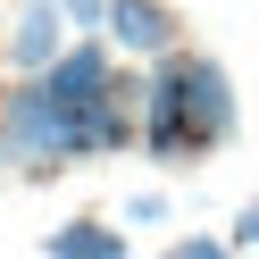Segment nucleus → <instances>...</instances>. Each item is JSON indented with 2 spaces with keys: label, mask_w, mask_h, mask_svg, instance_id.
<instances>
[{
  "label": "nucleus",
  "mask_w": 259,
  "mask_h": 259,
  "mask_svg": "<svg viewBox=\"0 0 259 259\" xmlns=\"http://www.w3.org/2000/svg\"><path fill=\"white\" fill-rule=\"evenodd\" d=\"M167 209H176V201H167V192L151 184V192H134V201H125V226H159Z\"/></svg>",
  "instance_id": "423d86ee"
},
{
  "label": "nucleus",
  "mask_w": 259,
  "mask_h": 259,
  "mask_svg": "<svg viewBox=\"0 0 259 259\" xmlns=\"http://www.w3.org/2000/svg\"><path fill=\"white\" fill-rule=\"evenodd\" d=\"M226 242H234V251H259V192H251V201L234 209V226H226Z\"/></svg>",
  "instance_id": "0eeeda50"
},
{
  "label": "nucleus",
  "mask_w": 259,
  "mask_h": 259,
  "mask_svg": "<svg viewBox=\"0 0 259 259\" xmlns=\"http://www.w3.org/2000/svg\"><path fill=\"white\" fill-rule=\"evenodd\" d=\"M159 259H242V251H234V242H218V234H176Z\"/></svg>",
  "instance_id": "39448f33"
},
{
  "label": "nucleus",
  "mask_w": 259,
  "mask_h": 259,
  "mask_svg": "<svg viewBox=\"0 0 259 259\" xmlns=\"http://www.w3.org/2000/svg\"><path fill=\"white\" fill-rule=\"evenodd\" d=\"M109 42L151 67V59L184 51V9L176 0H109Z\"/></svg>",
  "instance_id": "7ed1b4c3"
},
{
  "label": "nucleus",
  "mask_w": 259,
  "mask_h": 259,
  "mask_svg": "<svg viewBox=\"0 0 259 259\" xmlns=\"http://www.w3.org/2000/svg\"><path fill=\"white\" fill-rule=\"evenodd\" d=\"M59 9L75 17V34H109V0H59Z\"/></svg>",
  "instance_id": "6e6552de"
},
{
  "label": "nucleus",
  "mask_w": 259,
  "mask_h": 259,
  "mask_svg": "<svg viewBox=\"0 0 259 259\" xmlns=\"http://www.w3.org/2000/svg\"><path fill=\"white\" fill-rule=\"evenodd\" d=\"M42 259H134V251H125V226H109V218H67V226L42 234Z\"/></svg>",
  "instance_id": "20e7f679"
},
{
  "label": "nucleus",
  "mask_w": 259,
  "mask_h": 259,
  "mask_svg": "<svg viewBox=\"0 0 259 259\" xmlns=\"http://www.w3.org/2000/svg\"><path fill=\"white\" fill-rule=\"evenodd\" d=\"M0 159H9V142H0Z\"/></svg>",
  "instance_id": "9d476101"
},
{
  "label": "nucleus",
  "mask_w": 259,
  "mask_h": 259,
  "mask_svg": "<svg viewBox=\"0 0 259 259\" xmlns=\"http://www.w3.org/2000/svg\"><path fill=\"white\" fill-rule=\"evenodd\" d=\"M242 125L234 75L209 51H167L151 59V92H142V151L159 167H201L209 151H226Z\"/></svg>",
  "instance_id": "f257e3e1"
},
{
  "label": "nucleus",
  "mask_w": 259,
  "mask_h": 259,
  "mask_svg": "<svg viewBox=\"0 0 259 259\" xmlns=\"http://www.w3.org/2000/svg\"><path fill=\"white\" fill-rule=\"evenodd\" d=\"M0 42H9V25H0Z\"/></svg>",
  "instance_id": "1a4fd4ad"
},
{
  "label": "nucleus",
  "mask_w": 259,
  "mask_h": 259,
  "mask_svg": "<svg viewBox=\"0 0 259 259\" xmlns=\"http://www.w3.org/2000/svg\"><path fill=\"white\" fill-rule=\"evenodd\" d=\"M75 42V17L59 9V0H25L17 17H9V42H0V59H9V75H51L59 59H67Z\"/></svg>",
  "instance_id": "f03ea898"
}]
</instances>
